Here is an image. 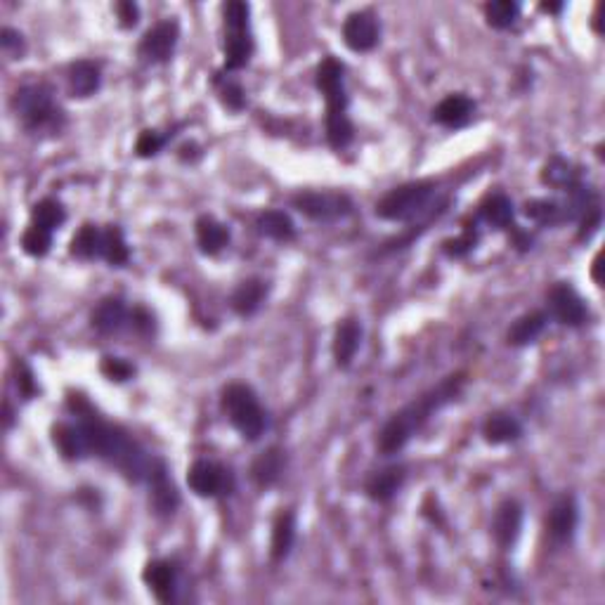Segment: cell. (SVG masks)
<instances>
[{
  "instance_id": "cell-1",
  "label": "cell",
  "mask_w": 605,
  "mask_h": 605,
  "mask_svg": "<svg viewBox=\"0 0 605 605\" xmlns=\"http://www.w3.org/2000/svg\"><path fill=\"white\" fill-rule=\"evenodd\" d=\"M76 414L80 416L79 426L86 438L88 454H95V457L109 461L111 466H117L118 471L133 483L147 480L154 458H149L147 452L126 430L102 421L99 416L88 410H76Z\"/></svg>"
},
{
  "instance_id": "cell-2",
  "label": "cell",
  "mask_w": 605,
  "mask_h": 605,
  "mask_svg": "<svg viewBox=\"0 0 605 605\" xmlns=\"http://www.w3.org/2000/svg\"><path fill=\"white\" fill-rule=\"evenodd\" d=\"M461 388H464V373H454V376H447L445 381H440L435 388H430L429 392H423L419 400L402 407L398 414L392 416L391 421L385 423L383 430L379 433L381 452H400L429 423V419L435 411H440L447 402H452L457 398Z\"/></svg>"
},
{
  "instance_id": "cell-3",
  "label": "cell",
  "mask_w": 605,
  "mask_h": 605,
  "mask_svg": "<svg viewBox=\"0 0 605 605\" xmlns=\"http://www.w3.org/2000/svg\"><path fill=\"white\" fill-rule=\"evenodd\" d=\"M343 64L326 57L317 69V88L326 102V137L334 149H345L353 142V123L348 118V95L343 86Z\"/></svg>"
},
{
  "instance_id": "cell-4",
  "label": "cell",
  "mask_w": 605,
  "mask_h": 605,
  "mask_svg": "<svg viewBox=\"0 0 605 605\" xmlns=\"http://www.w3.org/2000/svg\"><path fill=\"white\" fill-rule=\"evenodd\" d=\"M14 109L24 123V128L31 133L60 130V126L64 123L61 109L52 98V88L45 83H31V86L19 88L14 95Z\"/></svg>"
},
{
  "instance_id": "cell-5",
  "label": "cell",
  "mask_w": 605,
  "mask_h": 605,
  "mask_svg": "<svg viewBox=\"0 0 605 605\" xmlns=\"http://www.w3.org/2000/svg\"><path fill=\"white\" fill-rule=\"evenodd\" d=\"M222 411L227 414L230 423L246 440H258L268 429L265 411L258 402V395L244 383H230L222 391Z\"/></svg>"
},
{
  "instance_id": "cell-6",
  "label": "cell",
  "mask_w": 605,
  "mask_h": 605,
  "mask_svg": "<svg viewBox=\"0 0 605 605\" xmlns=\"http://www.w3.org/2000/svg\"><path fill=\"white\" fill-rule=\"evenodd\" d=\"M249 14L251 7L232 0L222 7V17H225V69L227 71H237L249 64L253 55V38L249 31Z\"/></svg>"
},
{
  "instance_id": "cell-7",
  "label": "cell",
  "mask_w": 605,
  "mask_h": 605,
  "mask_svg": "<svg viewBox=\"0 0 605 605\" xmlns=\"http://www.w3.org/2000/svg\"><path fill=\"white\" fill-rule=\"evenodd\" d=\"M433 194H435L433 183L400 184V187L388 192V194L376 203V215L383 218V221L407 222L426 211V206L430 203Z\"/></svg>"
},
{
  "instance_id": "cell-8",
  "label": "cell",
  "mask_w": 605,
  "mask_h": 605,
  "mask_svg": "<svg viewBox=\"0 0 605 605\" xmlns=\"http://www.w3.org/2000/svg\"><path fill=\"white\" fill-rule=\"evenodd\" d=\"M294 206L312 221H341L353 213V199L341 192H300L294 196Z\"/></svg>"
},
{
  "instance_id": "cell-9",
  "label": "cell",
  "mask_w": 605,
  "mask_h": 605,
  "mask_svg": "<svg viewBox=\"0 0 605 605\" xmlns=\"http://www.w3.org/2000/svg\"><path fill=\"white\" fill-rule=\"evenodd\" d=\"M187 483H190V489L196 496L215 499V496L227 495L234 487V477L225 466L208 461V458H199L187 471Z\"/></svg>"
},
{
  "instance_id": "cell-10",
  "label": "cell",
  "mask_w": 605,
  "mask_h": 605,
  "mask_svg": "<svg viewBox=\"0 0 605 605\" xmlns=\"http://www.w3.org/2000/svg\"><path fill=\"white\" fill-rule=\"evenodd\" d=\"M546 300H549V310L553 315L556 322L565 326H581L587 322L589 310L587 303L577 294L575 288L561 281V284H553L549 288V294H546Z\"/></svg>"
},
{
  "instance_id": "cell-11",
  "label": "cell",
  "mask_w": 605,
  "mask_h": 605,
  "mask_svg": "<svg viewBox=\"0 0 605 605\" xmlns=\"http://www.w3.org/2000/svg\"><path fill=\"white\" fill-rule=\"evenodd\" d=\"M177 38H180V26H177L175 19H164L142 36L137 52H140L142 60L161 64V61H168L173 57Z\"/></svg>"
},
{
  "instance_id": "cell-12",
  "label": "cell",
  "mask_w": 605,
  "mask_h": 605,
  "mask_svg": "<svg viewBox=\"0 0 605 605\" xmlns=\"http://www.w3.org/2000/svg\"><path fill=\"white\" fill-rule=\"evenodd\" d=\"M343 41L353 52H369L379 43V22L372 13H353L343 22Z\"/></svg>"
},
{
  "instance_id": "cell-13",
  "label": "cell",
  "mask_w": 605,
  "mask_h": 605,
  "mask_svg": "<svg viewBox=\"0 0 605 605\" xmlns=\"http://www.w3.org/2000/svg\"><path fill=\"white\" fill-rule=\"evenodd\" d=\"M577 523H580V508H577L575 496L572 495H562L561 499L553 502L549 511V518H546V530H549L551 539L556 544H565L572 539L577 530Z\"/></svg>"
},
{
  "instance_id": "cell-14",
  "label": "cell",
  "mask_w": 605,
  "mask_h": 605,
  "mask_svg": "<svg viewBox=\"0 0 605 605\" xmlns=\"http://www.w3.org/2000/svg\"><path fill=\"white\" fill-rule=\"evenodd\" d=\"M147 483L149 489H152V492H149V499H152L154 511L159 515H171L177 508V504H180V495H177L175 485H173L171 476H168V468H165V464L161 458H154L152 471H149L147 476Z\"/></svg>"
},
{
  "instance_id": "cell-15",
  "label": "cell",
  "mask_w": 605,
  "mask_h": 605,
  "mask_svg": "<svg viewBox=\"0 0 605 605\" xmlns=\"http://www.w3.org/2000/svg\"><path fill=\"white\" fill-rule=\"evenodd\" d=\"M145 584L159 603H173L177 593V568L171 561H152L145 568Z\"/></svg>"
},
{
  "instance_id": "cell-16",
  "label": "cell",
  "mask_w": 605,
  "mask_h": 605,
  "mask_svg": "<svg viewBox=\"0 0 605 605\" xmlns=\"http://www.w3.org/2000/svg\"><path fill=\"white\" fill-rule=\"evenodd\" d=\"M523 527V506L515 499H506L502 506L496 508L495 520H492V534H495L496 544L508 549L515 544V539Z\"/></svg>"
},
{
  "instance_id": "cell-17",
  "label": "cell",
  "mask_w": 605,
  "mask_h": 605,
  "mask_svg": "<svg viewBox=\"0 0 605 605\" xmlns=\"http://www.w3.org/2000/svg\"><path fill=\"white\" fill-rule=\"evenodd\" d=\"M473 111H476V102L468 95H447L438 107L433 109V121L445 126V128H461L471 121Z\"/></svg>"
},
{
  "instance_id": "cell-18",
  "label": "cell",
  "mask_w": 605,
  "mask_h": 605,
  "mask_svg": "<svg viewBox=\"0 0 605 605\" xmlns=\"http://www.w3.org/2000/svg\"><path fill=\"white\" fill-rule=\"evenodd\" d=\"M67 83L71 98H90L102 86V71L99 64L92 60H79L74 61L67 71Z\"/></svg>"
},
{
  "instance_id": "cell-19",
  "label": "cell",
  "mask_w": 605,
  "mask_h": 605,
  "mask_svg": "<svg viewBox=\"0 0 605 605\" xmlns=\"http://www.w3.org/2000/svg\"><path fill=\"white\" fill-rule=\"evenodd\" d=\"M130 312L121 298H104L95 310H92L90 325L99 334H117L128 325Z\"/></svg>"
},
{
  "instance_id": "cell-20",
  "label": "cell",
  "mask_w": 605,
  "mask_h": 605,
  "mask_svg": "<svg viewBox=\"0 0 605 605\" xmlns=\"http://www.w3.org/2000/svg\"><path fill=\"white\" fill-rule=\"evenodd\" d=\"M362 343V326L357 319H343L334 336V360L341 369L350 367V362L354 360V354L360 350Z\"/></svg>"
},
{
  "instance_id": "cell-21",
  "label": "cell",
  "mask_w": 605,
  "mask_h": 605,
  "mask_svg": "<svg viewBox=\"0 0 605 605\" xmlns=\"http://www.w3.org/2000/svg\"><path fill=\"white\" fill-rule=\"evenodd\" d=\"M404 477H407V473H404V466H388V468H383V471L373 473V476L367 480L369 499H373V502H381V504L391 502L392 496L398 495L400 489H402Z\"/></svg>"
},
{
  "instance_id": "cell-22",
  "label": "cell",
  "mask_w": 605,
  "mask_h": 605,
  "mask_svg": "<svg viewBox=\"0 0 605 605\" xmlns=\"http://www.w3.org/2000/svg\"><path fill=\"white\" fill-rule=\"evenodd\" d=\"M483 435L489 445H506V442L518 440L523 435V426L515 416L506 414V411H495L485 419Z\"/></svg>"
},
{
  "instance_id": "cell-23",
  "label": "cell",
  "mask_w": 605,
  "mask_h": 605,
  "mask_svg": "<svg viewBox=\"0 0 605 605\" xmlns=\"http://www.w3.org/2000/svg\"><path fill=\"white\" fill-rule=\"evenodd\" d=\"M196 244L206 256H218L230 244V230L221 221L203 215L196 221Z\"/></svg>"
},
{
  "instance_id": "cell-24",
  "label": "cell",
  "mask_w": 605,
  "mask_h": 605,
  "mask_svg": "<svg viewBox=\"0 0 605 605\" xmlns=\"http://www.w3.org/2000/svg\"><path fill=\"white\" fill-rule=\"evenodd\" d=\"M546 329V315L544 312H527L523 317H518L508 329V343L515 348L530 345L537 341Z\"/></svg>"
},
{
  "instance_id": "cell-25",
  "label": "cell",
  "mask_w": 605,
  "mask_h": 605,
  "mask_svg": "<svg viewBox=\"0 0 605 605\" xmlns=\"http://www.w3.org/2000/svg\"><path fill=\"white\" fill-rule=\"evenodd\" d=\"M284 468H287V457H284L281 449L272 447V449L263 452L253 461L251 476L260 487H269V485H275L279 480Z\"/></svg>"
},
{
  "instance_id": "cell-26",
  "label": "cell",
  "mask_w": 605,
  "mask_h": 605,
  "mask_svg": "<svg viewBox=\"0 0 605 605\" xmlns=\"http://www.w3.org/2000/svg\"><path fill=\"white\" fill-rule=\"evenodd\" d=\"M265 294H268V288H265V281L260 279H246L241 281L237 288H234L232 294V307L237 315L241 317H249L258 307L263 306Z\"/></svg>"
},
{
  "instance_id": "cell-27",
  "label": "cell",
  "mask_w": 605,
  "mask_h": 605,
  "mask_svg": "<svg viewBox=\"0 0 605 605\" xmlns=\"http://www.w3.org/2000/svg\"><path fill=\"white\" fill-rule=\"evenodd\" d=\"M296 542V515L291 511H281L275 520V527H272V558L277 562L284 561V558L291 553V546Z\"/></svg>"
},
{
  "instance_id": "cell-28",
  "label": "cell",
  "mask_w": 605,
  "mask_h": 605,
  "mask_svg": "<svg viewBox=\"0 0 605 605\" xmlns=\"http://www.w3.org/2000/svg\"><path fill=\"white\" fill-rule=\"evenodd\" d=\"M52 440H55V447L60 449V454L64 458H80L88 454L86 447V438H83V430L80 426H71V423H60L52 430Z\"/></svg>"
},
{
  "instance_id": "cell-29",
  "label": "cell",
  "mask_w": 605,
  "mask_h": 605,
  "mask_svg": "<svg viewBox=\"0 0 605 605\" xmlns=\"http://www.w3.org/2000/svg\"><path fill=\"white\" fill-rule=\"evenodd\" d=\"M258 232L275 241H291L296 237V225L284 211H265L258 215Z\"/></svg>"
},
{
  "instance_id": "cell-30",
  "label": "cell",
  "mask_w": 605,
  "mask_h": 605,
  "mask_svg": "<svg viewBox=\"0 0 605 605\" xmlns=\"http://www.w3.org/2000/svg\"><path fill=\"white\" fill-rule=\"evenodd\" d=\"M99 258H104L107 263L114 265V268H121V265L128 263L130 251L128 244H126V239H123L121 227L109 225L102 230V251H99Z\"/></svg>"
},
{
  "instance_id": "cell-31",
  "label": "cell",
  "mask_w": 605,
  "mask_h": 605,
  "mask_svg": "<svg viewBox=\"0 0 605 605\" xmlns=\"http://www.w3.org/2000/svg\"><path fill=\"white\" fill-rule=\"evenodd\" d=\"M480 218L487 225L495 227H508L514 222V202L506 194H489L483 203H480Z\"/></svg>"
},
{
  "instance_id": "cell-32",
  "label": "cell",
  "mask_w": 605,
  "mask_h": 605,
  "mask_svg": "<svg viewBox=\"0 0 605 605\" xmlns=\"http://www.w3.org/2000/svg\"><path fill=\"white\" fill-rule=\"evenodd\" d=\"M542 180H544L549 187H556V190H570L572 184L580 183V171H577L575 165L570 164L568 159L553 156V159L544 165Z\"/></svg>"
},
{
  "instance_id": "cell-33",
  "label": "cell",
  "mask_w": 605,
  "mask_h": 605,
  "mask_svg": "<svg viewBox=\"0 0 605 605\" xmlns=\"http://www.w3.org/2000/svg\"><path fill=\"white\" fill-rule=\"evenodd\" d=\"M102 251V230L95 225H83L71 239V256L80 258V260H92L99 258Z\"/></svg>"
},
{
  "instance_id": "cell-34",
  "label": "cell",
  "mask_w": 605,
  "mask_h": 605,
  "mask_svg": "<svg viewBox=\"0 0 605 605\" xmlns=\"http://www.w3.org/2000/svg\"><path fill=\"white\" fill-rule=\"evenodd\" d=\"M64 221H67V211H64V206L57 199H43L31 211V222L38 227H45L50 232H55L57 227L64 225Z\"/></svg>"
},
{
  "instance_id": "cell-35",
  "label": "cell",
  "mask_w": 605,
  "mask_h": 605,
  "mask_svg": "<svg viewBox=\"0 0 605 605\" xmlns=\"http://www.w3.org/2000/svg\"><path fill=\"white\" fill-rule=\"evenodd\" d=\"M520 14V3L515 0H492L485 5V17L492 29H511Z\"/></svg>"
},
{
  "instance_id": "cell-36",
  "label": "cell",
  "mask_w": 605,
  "mask_h": 605,
  "mask_svg": "<svg viewBox=\"0 0 605 605\" xmlns=\"http://www.w3.org/2000/svg\"><path fill=\"white\" fill-rule=\"evenodd\" d=\"M525 215L539 225H556L565 221V208L553 199H534L525 203Z\"/></svg>"
},
{
  "instance_id": "cell-37",
  "label": "cell",
  "mask_w": 605,
  "mask_h": 605,
  "mask_svg": "<svg viewBox=\"0 0 605 605\" xmlns=\"http://www.w3.org/2000/svg\"><path fill=\"white\" fill-rule=\"evenodd\" d=\"M50 246H52V232L45 230V227H38L31 222L29 230L22 237V249H24L29 256L33 258H43L45 253L50 251Z\"/></svg>"
},
{
  "instance_id": "cell-38",
  "label": "cell",
  "mask_w": 605,
  "mask_h": 605,
  "mask_svg": "<svg viewBox=\"0 0 605 605\" xmlns=\"http://www.w3.org/2000/svg\"><path fill=\"white\" fill-rule=\"evenodd\" d=\"M215 86H218L221 99L227 109H232V111L244 109L246 92H244V88H241V83H237V80L227 76V79H215Z\"/></svg>"
},
{
  "instance_id": "cell-39",
  "label": "cell",
  "mask_w": 605,
  "mask_h": 605,
  "mask_svg": "<svg viewBox=\"0 0 605 605\" xmlns=\"http://www.w3.org/2000/svg\"><path fill=\"white\" fill-rule=\"evenodd\" d=\"M165 137L159 133V130H142L137 142H135V154L142 156V159H152L156 154L164 149Z\"/></svg>"
},
{
  "instance_id": "cell-40",
  "label": "cell",
  "mask_w": 605,
  "mask_h": 605,
  "mask_svg": "<svg viewBox=\"0 0 605 605\" xmlns=\"http://www.w3.org/2000/svg\"><path fill=\"white\" fill-rule=\"evenodd\" d=\"M102 373L109 381H118V383H121V381L133 379L135 367H133V364H128L126 360H121V357H104V360H102Z\"/></svg>"
},
{
  "instance_id": "cell-41",
  "label": "cell",
  "mask_w": 605,
  "mask_h": 605,
  "mask_svg": "<svg viewBox=\"0 0 605 605\" xmlns=\"http://www.w3.org/2000/svg\"><path fill=\"white\" fill-rule=\"evenodd\" d=\"M476 244H477V232H473V230H466L461 237L452 239V241H445V251H447V256L464 258L466 253H471L473 249H476Z\"/></svg>"
},
{
  "instance_id": "cell-42",
  "label": "cell",
  "mask_w": 605,
  "mask_h": 605,
  "mask_svg": "<svg viewBox=\"0 0 605 605\" xmlns=\"http://www.w3.org/2000/svg\"><path fill=\"white\" fill-rule=\"evenodd\" d=\"M0 45H3V50L10 52V55H22V52H24V38H22L19 31L10 29V26H5V29L0 31Z\"/></svg>"
},
{
  "instance_id": "cell-43",
  "label": "cell",
  "mask_w": 605,
  "mask_h": 605,
  "mask_svg": "<svg viewBox=\"0 0 605 605\" xmlns=\"http://www.w3.org/2000/svg\"><path fill=\"white\" fill-rule=\"evenodd\" d=\"M117 14H118V19H121L123 29H130V26L137 24L140 10H137V5H135V3H118Z\"/></svg>"
},
{
  "instance_id": "cell-44",
  "label": "cell",
  "mask_w": 605,
  "mask_h": 605,
  "mask_svg": "<svg viewBox=\"0 0 605 605\" xmlns=\"http://www.w3.org/2000/svg\"><path fill=\"white\" fill-rule=\"evenodd\" d=\"M152 315H147L145 310H133L130 312V325L135 326L137 331H142V334H149L152 331Z\"/></svg>"
},
{
  "instance_id": "cell-45",
  "label": "cell",
  "mask_w": 605,
  "mask_h": 605,
  "mask_svg": "<svg viewBox=\"0 0 605 605\" xmlns=\"http://www.w3.org/2000/svg\"><path fill=\"white\" fill-rule=\"evenodd\" d=\"M561 7H562V3H544V5H542V10H546V13H558Z\"/></svg>"
}]
</instances>
